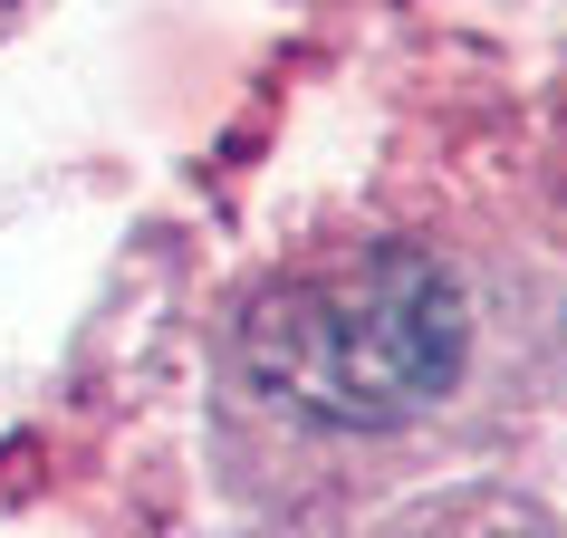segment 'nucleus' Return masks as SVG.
<instances>
[{"instance_id":"f03ea898","label":"nucleus","mask_w":567,"mask_h":538,"mask_svg":"<svg viewBox=\"0 0 567 538\" xmlns=\"http://www.w3.org/2000/svg\"><path fill=\"white\" fill-rule=\"evenodd\" d=\"M385 538H538L519 509H491V500H452V509H423V519H404V529Z\"/></svg>"},{"instance_id":"f257e3e1","label":"nucleus","mask_w":567,"mask_h":538,"mask_svg":"<svg viewBox=\"0 0 567 538\" xmlns=\"http://www.w3.org/2000/svg\"><path fill=\"white\" fill-rule=\"evenodd\" d=\"M231 375L318 433H404L472 375V299L414 240H337L240 299Z\"/></svg>"}]
</instances>
